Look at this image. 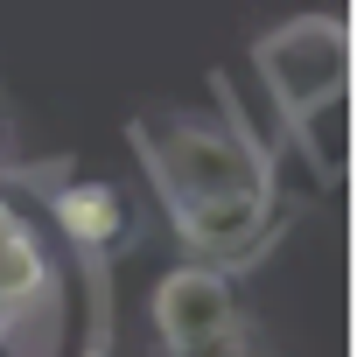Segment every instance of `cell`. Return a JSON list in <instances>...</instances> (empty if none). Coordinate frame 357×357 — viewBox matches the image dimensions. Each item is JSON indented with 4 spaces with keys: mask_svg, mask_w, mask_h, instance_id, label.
Returning <instances> with one entry per match:
<instances>
[{
    "mask_svg": "<svg viewBox=\"0 0 357 357\" xmlns=\"http://www.w3.org/2000/svg\"><path fill=\"white\" fill-rule=\"evenodd\" d=\"M154 336L168 343V357H245V322H238L231 273H218L204 259L161 273V287H154Z\"/></svg>",
    "mask_w": 357,
    "mask_h": 357,
    "instance_id": "obj_3",
    "label": "cell"
},
{
    "mask_svg": "<svg viewBox=\"0 0 357 357\" xmlns=\"http://www.w3.org/2000/svg\"><path fill=\"white\" fill-rule=\"evenodd\" d=\"M133 147L147 183L161 204H190V197H225V190H273L266 183V154L231 126V119H197V112H140Z\"/></svg>",
    "mask_w": 357,
    "mask_h": 357,
    "instance_id": "obj_1",
    "label": "cell"
},
{
    "mask_svg": "<svg viewBox=\"0 0 357 357\" xmlns=\"http://www.w3.org/2000/svg\"><path fill=\"white\" fill-rule=\"evenodd\" d=\"M252 77L280 105V119H294L315 98L350 91V29H343V15H294V22L266 29L259 50H252Z\"/></svg>",
    "mask_w": 357,
    "mask_h": 357,
    "instance_id": "obj_2",
    "label": "cell"
},
{
    "mask_svg": "<svg viewBox=\"0 0 357 357\" xmlns=\"http://www.w3.org/2000/svg\"><path fill=\"white\" fill-rule=\"evenodd\" d=\"M50 218H56V231L84 252V259H105L119 238H126V197L112 190V183H56L50 190Z\"/></svg>",
    "mask_w": 357,
    "mask_h": 357,
    "instance_id": "obj_5",
    "label": "cell"
},
{
    "mask_svg": "<svg viewBox=\"0 0 357 357\" xmlns=\"http://www.w3.org/2000/svg\"><path fill=\"white\" fill-rule=\"evenodd\" d=\"M294 204H280L273 190H225V197H190V204H168V225L204 266L238 273L252 266L280 231H287Z\"/></svg>",
    "mask_w": 357,
    "mask_h": 357,
    "instance_id": "obj_4",
    "label": "cell"
},
{
    "mask_svg": "<svg viewBox=\"0 0 357 357\" xmlns=\"http://www.w3.org/2000/svg\"><path fill=\"white\" fill-rule=\"evenodd\" d=\"M287 133H294L301 161L315 168V183H322V190L336 197V190H343V168H350V91L301 105V112L287 119Z\"/></svg>",
    "mask_w": 357,
    "mask_h": 357,
    "instance_id": "obj_6",
    "label": "cell"
}]
</instances>
